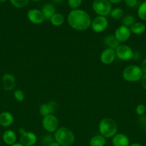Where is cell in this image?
<instances>
[{
	"label": "cell",
	"mask_w": 146,
	"mask_h": 146,
	"mask_svg": "<svg viewBox=\"0 0 146 146\" xmlns=\"http://www.w3.org/2000/svg\"><path fill=\"white\" fill-rule=\"evenodd\" d=\"M32 146H36V145H32Z\"/></svg>",
	"instance_id": "44"
},
{
	"label": "cell",
	"mask_w": 146,
	"mask_h": 146,
	"mask_svg": "<svg viewBox=\"0 0 146 146\" xmlns=\"http://www.w3.org/2000/svg\"><path fill=\"white\" fill-rule=\"evenodd\" d=\"M137 15L140 19L146 21V1L139 6L137 9Z\"/></svg>",
	"instance_id": "24"
},
{
	"label": "cell",
	"mask_w": 146,
	"mask_h": 146,
	"mask_svg": "<svg viewBox=\"0 0 146 146\" xmlns=\"http://www.w3.org/2000/svg\"><path fill=\"white\" fill-rule=\"evenodd\" d=\"M3 88L5 91H12L16 86V78L10 74H5L2 76Z\"/></svg>",
	"instance_id": "14"
},
{
	"label": "cell",
	"mask_w": 146,
	"mask_h": 146,
	"mask_svg": "<svg viewBox=\"0 0 146 146\" xmlns=\"http://www.w3.org/2000/svg\"><path fill=\"white\" fill-rule=\"evenodd\" d=\"M52 1H53L54 2H56V3H60L62 0H52Z\"/></svg>",
	"instance_id": "40"
},
{
	"label": "cell",
	"mask_w": 146,
	"mask_h": 146,
	"mask_svg": "<svg viewBox=\"0 0 146 146\" xmlns=\"http://www.w3.org/2000/svg\"><path fill=\"white\" fill-rule=\"evenodd\" d=\"M14 117L9 112H2L0 113V125L3 127H9L12 124Z\"/></svg>",
	"instance_id": "16"
},
{
	"label": "cell",
	"mask_w": 146,
	"mask_h": 146,
	"mask_svg": "<svg viewBox=\"0 0 146 146\" xmlns=\"http://www.w3.org/2000/svg\"><path fill=\"white\" fill-rule=\"evenodd\" d=\"M11 4L16 8L21 9L28 4L29 0H9Z\"/></svg>",
	"instance_id": "26"
},
{
	"label": "cell",
	"mask_w": 146,
	"mask_h": 146,
	"mask_svg": "<svg viewBox=\"0 0 146 146\" xmlns=\"http://www.w3.org/2000/svg\"><path fill=\"white\" fill-rule=\"evenodd\" d=\"M136 113L139 115V116H141V115H144L145 113H146V106L143 104H139L136 106L135 108Z\"/></svg>",
	"instance_id": "30"
},
{
	"label": "cell",
	"mask_w": 146,
	"mask_h": 146,
	"mask_svg": "<svg viewBox=\"0 0 146 146\" xmlns=\"http://www.w3.org/2000/svg\"><path fill=\"white\" fill-rule=\"evenodd\" d=\"M140 58V55L138 54V52H136V53L134 52V56H133V58H134V59L137 60V59H139V58Z\"/></svg>",
	"instance_id": "35"
},
{
	"label": "cell",
	"mask_w": 146,
	"mask_h": 146,
	"mask_svg": "<svg viewBox=\"0 0 146 146\" xmlns=\"http://www.w3.org/2000/svg\"><path fill=\"white\" fill-rule=\"evenodd\" d=\"M116 56L123 61H128L133 58L134 51L130 46L125 44H120L115 50Z\"/></svg>",
	"instance_id": "7"
},
{
	"label": "cell",
	"mask_w": 146,
	"mask_h": 146,
	"mask_svg": "<svg viewBox=\"0 0 146 146\" xmlns=\"http://www.w3.org/2000/svg\"><path fill=\"white\" fill-rule=\"evenodd\" d=\"M143 71L139 66L130 65L125 68L123 71V78L128 82H137L143 76Z\"/></svg>",
	"instance_id": "4"
},
{
	"label": "cell",
	"mask_w": 146,
	"mask_h": 146,
	"mask_svg": "<svg viewBox=\"0 0 146 146\" xmlns=\"http://www.w3.org/2000/svg\"><path fill=\"white\" fill-rule=\"evenodd\" d=\"M116 57L115 51L112 48H107L102 52L100 55V61L105 65H109L115 61Z\"/></svg>",
	"instance_id": "13"
},
{
	"label": "cell",
	"mask_w": 146,
	"mask_h": 146,
	"mask_svg": "<svg viewBox=\"0 0 146 146\" xmlns=\"http://www.w3.org/2000/svg\"><path fill=\"white\" fill-rule=\"evenodd\" d=\"M140 81H141L142 86L143 87L144 89L146 90V74H144V75H143V76L142 77Z\"/></svg>",
	"instance_id": "34"
},
{
	"label": "cell",
	"mask_w": 146,
	"mask_h": 146,
	"mask_svg": "<svg viewBox=\"0 0 146 146\" xmlns=\"http://www.w3.org/2000/svg\"><path fill=\"white\" fill-rule=\"evenodd\" d=\"M138 123L142 126L143 125L145 128L146 125V116L145 115H141L138 118Z\"/></svg>",
	"instance_id": "32"
},
{
	"label": "cell",
	"mask_w": 146,
	"mask_h": 146,
	"mask_svg": "<svg viewBox=\"0 0 146 146\" xmlns=\"http://www.w3.org/2000/svg\"><path fill=\"white\" fill-rule=\"evenodd\" d=\"M82 0H67L69 7L72 10L77 9L82 4Z\"/></svg>",
	"instance_id": "27"
},
{
	"label": "cell",
	"mask_w": 146,
	"mask_h": 146,
	"mask_svg": "<svg viewBox=\"0 0 146 146\" xmlns=\"http://www.w3.org/2000/svg\"><path fill=\"white\" fill-rule=\"evenodd\" d=\"M48 146H61V145H60V144L56 142V141H54V142H52V143H50Z\"/></svg>",
	"instance_id": "37"
},
{
	"label": "cell",
	"mask_w": 146,
	"mask_h": 146,
	"mask_svg": "<svg viewBox=\"0 0 146 146\" xmlns=\"http://www.w3.org/2000/svg\"><path fill=\"white\" fill-rule=\"evenodd\" d=\"M57 104L54 101H50L47 104H42L40 106L39 111L40 114L43 117L47 116L50 114H54V112L57 111Z\"/></svg>",
	"instance_id": "12"
},
{
	"label": "cell",
	"mask_w": 146,
	"mask_h": 146,
	"mask_svg": "<svg viewBox=\"0 0 146 146\" xmlns=\"http://www.w3.org/2000/svg\"><path fill=\"white\" fill-rule=\"evenodd\" d=\"M54 141L61 146H71L74 142V134L72 130L61 127L54 132Z\"/></svg>",
	"instance_id": "3"
},
{
	"label": "cell",
	"mask_w": 146,
	"mask_h": 146,
	"mask_svg": "<svg viewBox=\"0 0 146 146\" xmlns=\"http://www.w3.org/2000/svg\"><path fill=\"white\" fill-rule=\"evenodd\" d=\"M110 15L112 18L115 19H121L123 17L124 11H123V9L120 8V7H116V8H114L111 10Z\"/></svg>",
	"instance_id": "23"
},
{
	"label": "cell",
	"mask_w": 146,
	"mask_h": 146,
	"mask_svg": "<svg viewBox=\"0 0 146 146\" xmlns=\"http://www.w3.org/2000/svg\"><path fill=\"white\" fill-rule=\"evenodd\" d=\"M144 129H145V133H146V125H145V126Z\"/></svg>",
	"instance_id": "43"
},
{
	"label": "cell",
	"mask_w": 146,
	"mask_h": 146,
	"mask_svg": "<svg viewBox=\"0 0 146 146\" xmlns=\"http://www.w3.org/2000/svg\"><path fill=\"white\" fill-rule=\"evenodd\" d=\"M37 135L32 132L24 131L20 137V143L24 146H32L37 142Z\"/></svg>",
	"instance_id": "11"
},
{
	"label": "cell",
	"mask_w": 146,
	"mask_h": 146,
	"mask_svg": "<svg viewBox=\"0 0 146 146\" xmlns=\"http://www.w3.org/2000/svg\"><path fill=\"white\" fill-rule=\"evenodd\" d=\"M130 35H131V31L130 28L124 25H121L116 29L114 36L119 42L123 43L127 41L130 38Z\"/></svg>",
	"instance_id": "9"
},
{
	"label": "cell",
	"mask_w": 146,
	"mask_h": 146,
	"mask_svg": "<svg viewBox=\"0 0 146 146\" xmlns=\"http://www.w3.org/2000/svg\"><path fill=\"white\" fill-rule=\"evenodd\" d=\"M111 4H118V3L121 2L123 0H108Z\"/></svg>",
	"instance_id": "36"
},
{
	"label": "cell",
	"mask_w": 146,
	"mask_h": 146,
	"mask_svg": "<svg viewBox=\"0 0 146 146\" xmlns=\"http://www.w3.org/2000/svg\"><path fill=\"white\" fill-rule=\"evenodd\" d=\"M92 9L98 16L106 17L111 12L112 5L108 0H94Z\"/></svg>",
	"instance_id": "5"
},
{
	"label": "cell",
	"mask_w": 146,
	"mask_h": 146,
	"mask_svg": "<svg viewBox=\"0 0 146 146\" xmlns=\"http://www.w3.org/2000/svg\"><path fill=\"white\" fill-rule=\"evenodd\" d=\"M64 21V17L62 14L60 13H55L50 19V22L53 26L55 27H60L62 24H63Z\"/></svg>",
	"instance_id": "22"
},
{
	"label": "cell",
	"mask_w": 146,
	"mask_h": 146,
	"mask_svg": "<svg viewBox=\"0 0 146 146\" xmlns=\"http://www.w3.org/2000/svg\"><path fill=\"white\" fill-rule=\"evenodd\" d=\"M68 24L73 29L84 31L91 27L92 19L90 14L82 9L72 10L67 17Z\"/></svg>",
	"instance_id": "1"
},
{
	"label": "cell",
	"mask_w": 146,
	"mask_h": 146,
	"mask_svg": "<svg viewBox=\"0 0 146 146\" xmlns=\"http://www.w3.org/2000/svg\"><path fill=\"white\" fill-rule=\"evenodd\" d=\"M135 23V19L132 15L125 16L123 17V19H122V25H124L129 28Z\"/></svg>",
	"instance_id": "25"
},
{
	"label": "cell",
	"mask_w": 146,
	"mask_h": 146,
	"mask_svg": "<svg viewBox=\"0 0 146 146\" xmlns=\"http://www.w3.org/2000/svg\"><path fill=\"white\" fill-rule=\"evenodd\" d=\"M112 143L113 146H129L130 140L125 134L117 133L113 137Z\"/></svg>",
	"instance_id": "15"
},
{
	"label": "cell",
	"mask_w": 146,
	"mask_h": 146,
	"mask_svg": "<svg viewBox=\"0 0 146 146\" xmlns=\"http://www.w3.org/2000/svg\"><path fill=\"white\" fill-rule=\"evenodd\" d=\"M126 5L129 7H135L137 5V0H125Z\"/></svg>",
	"instance_id": "31"
},
{
	"label": "cell",
	"mask_w": 146,
	"mask_h": 146,
	"mask_svg": "<svg viewBox=\"0 0 146 146\" xmlns=\"http://www.w3.org/2000/svg\"><path fill=\"white\" fill-rule=\"evenodd\" d=\"M31 1H40V0H31Z\"/></svg>",
	"instance_id": "42"
},
{
	"label": "cell",
	"mask_w": 146,
	"mask_h": 146,
	"mask_svg": "<svg viewBox=\"0 0 146 146\" xmlns=\"http://www.w3.org/2000/svg\"><path fill=\"white\" fill-rule=\"evenodd\" d=\"M104 44L107 48H112V49L115 50L120 45V42L116 39L115 36L113 35H109L104 38Z\"/></svg>",
	"instance_id": "19"
},
{
	"label": "cell",
	"mask_w": 146,
	"mask_h": 146,
	"mask_svg": "<svg viewBox=\"0 0 146 146\" xmlns=\"http://www.w3.org/2000/svg\"><path fill=\"white\" fill-rule=\"evenodd\" d=\"M130 29L133 34L140 35L146 31V26L142 22H135L130 27Z\"/></svg>",
	"instance_id": "20"
},
{
	"label": "cell",
	"mask_w": 146,
	"mask_h": 146,
	"mask_svg": "<svg viewBox=\"0 0 146 146\" xmlns=\"http://www.w3.org/2000/svg\"><path fill=\"white\" fill-rule=\"evenodd\" d=\"M41 11L42 12L43 15H44V19L46 20H50V19L56 13L54 5L50 4V3H47V4H44L42 8Z\"/></svg>",
	"instance_id": "18"
},
{
	"label": "cell",
	"mask_w": 146,
	"mask_h": 146,
	"mask_svg": "<svg viewBox=\"0 0 146 146\" xmlns=\"http://www.w3.org/2000/svg\"><path fill=\"white\" fill-rule=\"evenodd\" d=\"M106 144V138L102 135H96L90 141V146H104Z\"/></svg>",
	"instance_id": "21"
},
{
	"label": "cell",
	"mask_w": 146,
	"mask_h": 146,
	"mask_svg": "<svg viewBox=\"0 0 146 146\" xmlns=\"http://www.w3.org/2000/svg\"><path fill=\"white\" fill-rule=\"evenodd\" d=\"M129 146H143L140 143H134L130 144Z\"/></svg>",
	"instance_id": "38"
},
{
	"label": "cell",
	"mask_w": 146,
	"mask_h": 146,
	"mask_svg": "<svg viewBox=\"0 0 146 146\" xmlns=\"http://www.w3.org/2000/svg\"><path fill=\"white\" fill-rule=\"evenodd\" d=\"M42 125L43 128L49 133H54L58 129L59 121L54 114H50L43 117Z\"/></svg>",
	"instance_id": "6"
},
{
	"label": "cell",
	"mask_w": 146,
	"mask_h": 146,
	"mask_svg": "<svg viewBox=\"0 0 146 146\" xmlns=\"http://www.w3.org/2000/svg\"><path fill=\"white\" fill-rule=\"evenodd\" d=\"M117 123L111 118H102L99 123V132L105 138H113L117 134Z\"/></svg>",
	"instance_id": "2"
},
{
	"label": "cell",
	"mask_w": 146,
	"mask_h": 146,
	"mask_svg": "<svg viewBox=\"0 0 146 146\" xmlns=\"http://www.w3.org/2000/svg\"><path fill=\"white\" fill-rule=\"evenodd\" d=\"M108 26V21L105 17L97 16L92 21L91 28L93 31L96 33H100L104 31Z\"/></svg>",
	"instance_id": "8"
},
{
	"label": "cell",
	"mask_w": 146,
	"mask_h": 146,
	"mask_svg": "<svg viewBox=\"0 0 146 146\" xmlns=\"http://www.w3.org/2000/svg\"><path fill=\"white\" fill-rule=\"evenodd\" d=\"M7 0H0V3H3V2H5Z\"/></svg>",
	"instance_id": "41"
},
{
	"label": "cell",
	"mask_w": 146,
	"mask_h": 146,
	"mask_svg": "<svg viewBox=\"0 0 146 146\" xmlns=\"http://www.w3.org/2000/svg\"><path fill=\"white\" fill-rule=\"evenodd\" d=\"M10 146H24L22 145V144H21L19 143H14V144H13V145H10Z\"/></svg>",
	"instance_id": "39"
},
{
	"label": "cell",
	"mask_w": 146,
	"mask_h": 146,
	"mask_svg": "<svg viewBox=\"0 0 146 146\" xmlns=\"http://www.w3.org/2000/svg\"><path fill=\"white\" fill-rule=\"evenodd\" d=\"M14 98H15L17 101H19V102H22V101L24 100V97H25V96H24V92H23L21 90L17 89L14 91Z\"/></svg>",
	"instance_id": "29"
},
{
	"label": "cell",
	"mask_w": 146,
	"mask_h": 146,
	"mask_svg": "<svg viewBox=\"0 0 146 146\" xmlns=\"http://www.w3.org/2000/svg\"><path fill=\"white\" fill-rule=\"evenodd\" d=\"M145 1H146V0H145Z\"/></svg>",
	"instance_id": "45"
},
{
	"label": "cell",
	"mask_w": 146,
	"mask_h": 146,
	"mask_svg": "<svg viewBox=\"0 0 146 146\" xmlns=\"http://www.w3.org/2000/svg\"><path fill=\"white\" fill-rule=\"evenodd\" d=\"M140 68H141L142 71H143V74H146V58L143 60L140 64Z\"/></svg>",
	"instance_id": "33"
},
{
	"label": "cell",
	"mask_w": 146,
	"mask_h": 146,
	"mask_svg": "<svg viewBox=\"0 0 146 146\" xmlns=\"http://www.w3.org/2000/svg\"><path fill=\"white\" fill-rule=\"evenodd\" d=\"M54 141V138L51 135H46L42 139V145L43 146H48L50 143Z\"/></svg>",
	"instance_id": "28"
},
{
	"label": "cell",
	"mask_w": 146,
	"mask_h": 146,
	"mask_svg": "<svg viewBox=\"0 0 146 146\" xmlns=\"http://www.w3.org/2000/svg\"><path fill=\"white\" fill-rule=\"evenodd\" d=\"M27 18L32 24H40L44 21V17L41 10L32 9L27 12Z\"/></svg>",
	"instance_id": "10"
},
{
	"label": "cell",
	"mask_w": 146,
	"mask_h": 146,
	"mask_svg": "<svg viewBox=\"0 0 146 146\" xmlns=\"http://www.w3.org/2000/svg\"><path fill=\"white\" fill-rule=\"evenodd\" d=\"M2 139L3 141H4L7 145H9L10 146L13 145V144L16 143L17 135H16L15 132H14V131H11V130H8V131H6L5 132L3 133Z\"/></svg>",
	"instance_id": "17"
}]
</instances>
